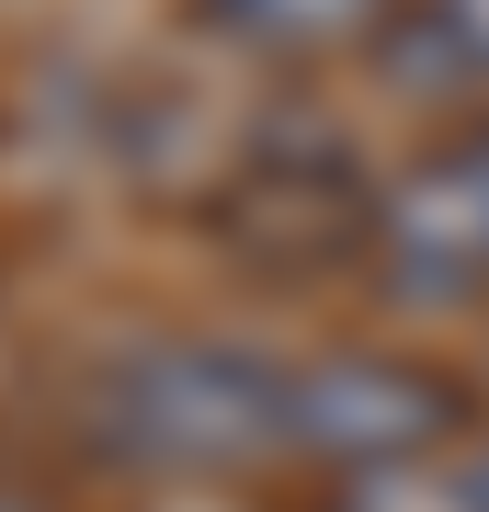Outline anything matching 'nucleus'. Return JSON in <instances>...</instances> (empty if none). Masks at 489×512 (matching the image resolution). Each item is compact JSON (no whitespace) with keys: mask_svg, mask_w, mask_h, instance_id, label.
Segmentation results:
<instances>
[{"mask_svg":"<svg viewBox=\"0 0 489 512\" xmlns=\"http://www.w3.org/2000/svg\"><path fill=\"white\" fill-rule=\"evenodd\" d=\"M455 433V387L399 342L319 353L285 365V467L308 478H387V467H433Z\"/></svg>","mask_w":489,"mask_h":512,"instance_id":"f03ea898","label":"nucleus"},{"mask_svg":"<svg viewBox=\"0 0 489 512\" xmlns=\"http://www.w3.org/2000/svg\"><path fill=\"white\" fill-rule=\"evenodd\" d=\"M399 12V0H205V23L239 46H273V57H319V46H353L376 35V23Z\"/></svg>","mask_w":489,"mask_h":512,"instance_id":"7ed1b4c3","label":"nucleus"},{"mask_svg":"<svg viewBox=\"0 0 489 512\" xmlns=\"http://www.w3.org/2000/svg\"><path fill=\"white\" fill-rule=\"evenodd\" d=\"M455 478H467V512H489V444H478V456L455 467Z\"/></svg>","mask_w":489,"mask_h":512,"instance_id":"39448f33","label":"nucleus"},{"mask_svg":"<svg viewBox=\"0 0 489 512\" xmlns=\"http://www.w3.org/2000/svg\"><path fill=\"white\" fill-rule=\"evenodd\" d=\"M103 444L160 478H228L285 456V365L251 342H137L103 365Z\"/></svg>","mask_w":489,"mask_h":512,"instance_id":"f257e3e1","label":"nucleus"},{"mask_svg":"<svg viewBox=\"0 0 489 512\" xmlns=\"http://www.w3.org/2000/svg\"><path fill=\"white\" fill-rule=\"evenodd\" d=\"M319 512H467V478L387 467V478H319Z\"/></svg>","mask_w":489,"mask_h":512,"instance_id":"20e7f679","label":"nucleus"}]
</instances>
